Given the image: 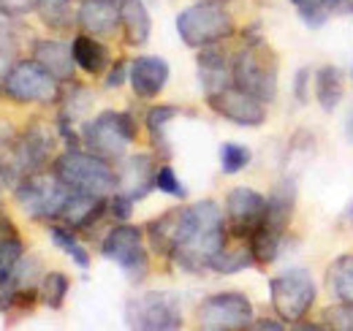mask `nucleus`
Returning <instances> with one entry per match:
<instances>
[{
	"mask_svg": "<svg viewBox=\"0 0 353 331\" xmlns=\"http://www.w3.org/2000/svg\"><path fill=\"white\" fill-rule=\"evenodd\" d=\"M225 242V212L218 201L204 199L190 207H182V223L169 261L188 274H201L210 272L212 258L221 252Z\"/></svg>",
	"mask_w": 353,
	"mask_h": 331,
	"instance_id": "nucleus-1",
	"label": "nucleus"
},
{
	"mask_svg": "<svg viewBox=\"0 0 353 331\" xmlns=\"http://www.w3.org/2000/svg\"><path fill=\"white\" fill-rule=\"evenodd\" d=\"M294 209H296V182L291 177H283L266 199V214L261 225L248 239L256 266H269L280 258V250L294 220Z\"/></svg>",
	"mask_w": 353,
	"mask_h": 331,
	"instance_id": "nucleus-2",
	"label": "nucleus"
},
{
	"mask_svg": "<svg viewBox=\"0 0 353 331\" xmlns=\"http://www.w3.org/2000/svg\"><path fill=\"white\" fill-rule=\"evenodd\" d=\"M277 79L280 63L274 49L261 36H253V30H245V43L234 52V84L259 101L272 103L277 98Z\"/></svg>",
	"mask_w": 353,
	"mask_h": 331,
	"instance_id": "nucleus-3",
	"label": "nucleus"
},
{
	"mask_svg": "<svg viewBox=\"0 0 353 331\" xmlns=\"http://www.w3.org/2000/svg\"><path fill=\"white\" fill-rule=\"evenodd\" d=\"M52 171L65 182V188L77 193L109 199L117 190V168L112 161L90 152V150H65L52 161Z\"/></svg>",
	"mask_w": 353,
	"mask_h": 331,
	"instance_id": "nucleus-4",
	"label": "nucleus"
},
{
	"mask_svg": "<svg viewBox=\"0 0 353 331\" xmlns=\"http://www.w3.org/2000/svg\"><path fill=\"white\" fill-rule=\"evenodd\" d=\"M11 193H14V204L25 217L36 223H54L71 196V188H65V182L52 168H41L22 177Z\"/></svg>",
	"mask_w": 353,
	"mask_h": 331,
	"instance_id": "nucleus-5",
	"label": "nucleus"
},
{
	"mask_svg": "<svg viewBox=\"0 0 353 331\" xmlns=\"http://www.w3.org/2000/svg\"><path fill=\"white\" fill-rule=\"evenodd\" d=\"M136 139H139V125L131 112L103 109L92 120L82 123V147L112 163L128 155Z\"/></svg>",
	"mask_w": 353,
	"mask_h": 331,
	"instance_id": "nucleus-6",
	"label": "nucleus"
},
{
	"mask_svg": "<svg viewBox=\"0 0 353 331\" xmlns=\"http://www.w3.org/2000/svg\"><path fill=\"white\" fill-rule=\"evenodd\" d=\"M176 36L179 41L190 49H204L212 43L228 41L236 33V25L225 6L212 3V0H199L176 14Z\"/></svg>",
	"mask_w": 353,
	"mask_h": 331,
	"instance_id": "nucleus-7",
	"label": "nucleus"
},
{
	"mask_svg": "<svg viewBox=\"0 0 353 331\" xmlns=\"http://www.w3.org/2000/svg\"><path fill=\"white\" fill-rule=\"evenodd\" d=\"M0 92L19 106H57L63 95V82H57L33 57H17L3 77Z\"/></svg>",
	"mask_w": 353,
	"mask_h": 331,
	"instance_id": "nucleus-8",
	"label": "nucleus"
},
{
	"mask_svg": "<svg viewBox=\"0 0 353 331\" xmlns=\"http://www.w3.org/2000/svg\"><path fill=\"white\" fill-rule=\"evenodd\" d=\"M125 323L139 331H176L185 326L179 296L172 290H144L125 301Z\"/></svg>",
	"mask_w": 353,
	"mask_h": 331,
	"instance_id": "nucleus-9",
	"label": "nucleus"
},
{
	"mask_svg": "<svg viewBox=\"0 0 353 331\" xmlns=\"http://www.w3.org/2000/svg\"><path fill=\"white\" fill-rule=\"evenodd\" d=\"M315 280L307 269H288L269 280V301L280 321L299 323L315 304Z\"/></svg>",
	"mask_w": 353,
	"mask_h": 331,
	"instance_id": "nucleus-10",
	"label": "nucleus"
},
{
	"mask_svg": "<svg viewBox=\"0 0 353 331\" xmlns=\"http://www.w3.org/2000/svg\"><path fill=\"white\" fill-rule=\"evenodd\" d=\"M253 301L239 290L212 293L196 307V323L207 331H248L253 329Z\"/></svg>",
	"mask_w": 353,
	"mask_h": 331,
	"instance_id": "nucleus-11",
	"label": "nucleus"
},
{
	"mask_svg": "<svg viewBox=\"0 0 353 331\" xmlns=\"http://www.w3.org/2000/svg\"><path fill=\"white\" fill-rule=\"evenodd\" d=\"M144 231L131 223H114L103 242H101V255L112 263H117L131 283H141L150 272V252L144 245Z\"/></svg>",
	"mask_w": 353,
	"mask_h": 331,
	"instance_id": "nucleus-12",
	"label": "nucleus"
},
{
	"mask_svg": "<svg viewBox=\"0 0 353 331\" xmlns=\"http://www.w3.org/2000/svg\"><path fill=\"white\" fill-rule=\"evenodd\" d=\"M223 212H225L228 239H250L266 214V196L248 188V185L231 188L228 196H225V209Z\"/></svg>",
	"mask_w": 353,
	"mask_h": 331,
	"instance_id": "nucleus-13",
	"label": "nucleus"
},
{
	"mask_svg": "<svg viewBox=\"0 0 353 331\" xmlns=\"http://www.w3.org/2000/svg\"><path fill=\"white\" fill-rule=\"evenodd\" d=\"M207 106L228 123L242 125V128H261L266 123V103L256 95L245 92L236 84H228L218 92L207 95Z\"/></svg>",
	"mask_w": 353,
	"mask_h": 331,
	"instance_id": "nucleus-14",
	"label": "nucleus"
},
{
	"mask_svg": "<svg viewBox=\"0 0 353 331\" xmlns=\"http://www.w3.org/2000/svg\"><path fill=\"white\" fill-rule=\"evenodd\" d=\"M57 139H60L57 136V128L41 123V120L28 123L17 133V155H19V163H22L25 177L33 174V171H41V168H46V166L52 163Z\"/></svg>",
	"mask_w": 353,
	"mask_h": 331,
	"instance_id": "nucleus-15",
	"label": "nucleus"
},
{
	"mask_svg": "<svg viewBox=\"0 0 353 331\" xmlns=\"http://www.w3.org/2000/svg\"><path fill=\"white\" fill-rule=\"evenodd\" d=\"M117 190L114 193H123L128 196L131 201H144L152 188H155V174H158V166L155 158L150 152H128L125 158L117 161Z\"/></svg>",
	"mask_w": 353,
	"mask_h": 331,
	"instance_id": "nucleus-16",
	"label": "nucleus"
},
{
	"mask_svg": "<svg viewBox=\"0 0 353 331\" xmlns=\"http://www.w3.org/2000/svg\"><path fill=\"white\" fill-rule=\"evenodd\" d=\"M196 71H199V84L204 98L218 92L223 87L234 84V54L223 49V43H212L199 49L196 57Z\"/></svg>",
	"mask_w": 353,
	"mask_h": 331,
	"instance_id": "nucleus-17",
	"label": "nucleus"
},
{
	"mask_svg": "<svg viewBox=\"0 0 353 331\" xmlns=\"http://www.w3.org/2000/svg\"><path fill=\"white\" fill-rule=\"evenodd\" d=\"M169 77H172V68L158 54H141V57L131 60L128 82H131L136 98H141V101L158 98L163 92V87L169 84Z\"/></svg>",
	"mask_w": 353,
	"mask_h": 331,
	"instance_id": "nucleus-18",
	"label": "nucleus"
},
{
	"mask_svg": "<svg viewBox=\"0 0 353 331\" xmlns=\"http://www.w3.org/2000/svg\"><path fill=\"white\" fill-rule=\"evenodd\" d=\"M106 201H109V199H103V196H90V193H77V190H71L65 207H63L60 217H57L54 223H63V225L74 228L77 234L92 231L103 217H109V214H106Z\"/></svg>",
	"mask_w": 353,
	"mask_h": 331,
	"instance_id": "nucleus-19",
	"label": "nucleus"
},
{
	"mask_svg": "<svg viewBox=\"0 0 353 331\" xmlns=\"http://www.w3.org/2000/svg\"><path fill=\"white\" fill-rule=\"evenodd\" d=\"M30 57L46 68L57 82L68 84L74 82V71H77V63H74V52H71V43L60 41V39H36L30 46Z\"/></svg>",
	"mask_w": 353,
	"mask_h": 331,
	"instance_id": "nucleus-20",
	"label": "nucleus"
},
{
	"mask_svg": "<svg viewBox=\"0 0 353 331\" xmlns=\"http://www.w3.org/2000/svg\"><path fill=\"white\" fill-rule=\"evenodd\" d=\"M77 25L90 36H112L120 28V0H79Z\"/></svg>",
	"mask_w": 353,
	"mask_h": 331,
	"instance_id": "nucleus-21",
	"label": "nucleus"
},
{
	"mask_svg": "<svg viewBox=\"0 0 353 331\" xmlns=\"http://www.w3.org/2000/svg\"><path fill=\"white\" fill-rule=\"evenodd\" d=\"M71 52H74V63L79 71H85L88 77H103L112 66V54L109 46L101 41L98 36L90 33H77L71 39Z\"/></svg>",
	"mask_w": 353,
	"mask_h": 331,
	"instance_id": "nucleus-22",
	"label": "nucleus"
},
{
	"mask_svg": "<svg viewBox=\"0 0 353 331\" xmlns=\"http://www.w3.org/2000/svg\"><path fill=\"white\" fill-rule=\"evenodd\" d=\"M120 30L128 46H144L152 33V17L144 0H120Z\"/></svg>",
	"mask_w": 353,
	"mask_h": 331,
	"instance_id": "nucleus-23",
	"label": "nucleus"
},
{
	"mask_svg": "<svg viewBox=\"0 0 353 331\" xmlns=\"http://www.w3.org/2000/svg\"><path fill=\"white\" fill-rule=\"evenodd\" d=\"M179 114H182V106H176V103H158V106H150V112L144 117V128H147L150 144H152L155 155H161L163 161L172 158V141L166 136V128Z\"/></svg>",
	"mask_w": 353,
	"mask_h": 331,
	"instance_id": "nucleus-24",
	"label": "nucleus"
},
{
	"mask_svg": "<svg viewBox=\"0 0 353 331\" xmlns=\"http://www.w3.org/2000/svg\"><path fill=\"white\" fill-rule=\"evenodd\" d=\"M179 223H182V207H174L158 217H152L147 225H144V237L150 242V248L155 250L161 258H169L172 248L176 242V234H179Z\"/></svg>",
	"mask_w": 353,
	"mask_h": 331,
	"instance_id": "nucleus-25",
	"label": "nucleus"
},
{
	"mask_svg": "<svg viewBox=\"0 0 353 331\" xmlns=\"http://www.w3.org/2000/svg\"><path fill=\"white\" fill-rule=\"evenodd\" d=\"M250 266H256L250 242L248 239H228L221 248V252L212 258L210 272H215V274H236V272H245Z\"/></svg>",
	"mask_w": 353,
	"mask_h": 331,
	"instance_id": "nucleus-26",
	"label": "nucleus"
},
{
	"mask_svg": "<svg viewBox=\"0 0 353 331\" xmlns=\"http://www.w3.org/2000/svg\"><path fill=\"white\" fill-rule=\"evenodd\" d=\"M312 95L323 112H334L343 101V71L337 66H321L312 77Z\"/></svg>",
	"mask_w": 353,
	"mask_h": 331,
	"instance_id": "nucleus-27",
	"label": "nucleus"
},
{
	"mask_svg": "<svg viewBox=\"0 0 353 331\" xmlns=\"http://www.w3.org/2000/svg\"><path fill=\"white\" fill-rule=\"evenodd\" d=\"M36 17L41 19V25L54 30V33H65L77 25V6L74 0H36Z\"/></svg>",
	"mask_w": 353,
	"mask_h": 331,
	"instance_id": "nucleus-28",
	"label": "nucleus"
},
{
	"mask_svg": "<svg viewBox=\"0 0 353 331\" xmlns=\"http://www.w3.org/2000/svg\"><path fill=\"white\" fill-rule=\"evenodd\" d=\"M49 239H52V245L60 250V252H65L79 269H90V252L88 248L79 242V234L74 231V228H68V225H63V223H49Z\"/></svg>",
	"mask_w": 353,
	"mask_h": 331,
	"instance_id": "nucleus-29",
	"label": "nucleus"
},
{
	"mask_svg": "<svg viewBox=\"0 0 353 331\" xmlns=\"http://www.w3.org/2000/svg\"><path fill=\"white\" fill-rule=\"evenodd\" d=\"M326 288L340 301H353V252H345L329 263Z\"/></svg>",
	"mask_w": 353,
	"mask_h": 331,
	"instance_id": "nucleus-30",
	"label": "nucleus"
},
{
	"mask_svg": "<svg viewBox=\"0 0 353 331\" xmlns=\"http://www.w3.org/2000/svg\"><path fill=\"white\" fill-rule=\"evenodd\" d=\"M68 290H71V277L65 272H44L39 283V301L49 310H63Z\"/></svg>",
	"mask_w": 353,
	"mask_h": 331,
	"instance_id": "nucleus-31",
	"label": "nucleus"
},
{
	"mask_svg": "<svg viewBox=\"0 0 353 331\" xmlns=\"http://www.w3.org/2000/svg\"><path fill=\"white\" fill-rule=\"evenodd\" d=\"M334 3L337 0H291L307 28H323L329 17H334Z\"/></svg>",
	"mask_w": 353,
	"mask_h": 331,
	"instance_id": "nucleus-32",
	"label": "nucleus"
},
{
	"mask_svg": "<svg viewBox=\"0 0 353 331\" xmlns=\"http://www.w3.org/2000/svg\"><path fill=\"white\" fill-rule=\"evenodd\" d=\"M25 258V242H22V234H14V237H6L0 239V290L8 283L11 272L19 266V261Z\"/></svg>",
	"mask_w": 353,
	"mask_h": 331,
	"instance_id": "nucleus-33",
	"label": "nucleus"
},
{
	"mask_svg": "<svg viewBox=\"0 0 353 331\" xmlns=\"http://www.w3.org/2000/svg\"><path fill=\"white\" fill-rule=\"evenodd\" d=\"M321 329L353 331V301H334L321 312Z\"/></svg>",
	"mask_w": 353,
	"mask_h": 331,
	"instance_id": "nucleus-34",
	"label": "nucleus"
},
{
	"mask_svg": "<svg viewBox=\"0 0 353 331\" xmlns=\"http://www.w3.org/2000/svg\"><path fill=\"white\" fill-rule=\"evenodd\" d=\"M253 161V152L250 147L239 144V141H225L221 144V168L223 174H239L245 171Z\"/></svg>",
	"mask_w": 353,
	"mask_h": 331,
	"instance_id": "nucleus-35",
	"label": "nucleus"
},
{
	"mask_svg": "<svg viewBox=\"0 0 353 331\" xmlns=\"http://www.w3.org/2000/svg\"><path fill=\"white\" fill-rule=\"evenodd\" d=\"M155 188L172 199H185L188 196V188L182 185V179L176 177V171L169 163L158 166V174H155Z\"/></svg>",
	"mask_w": 353,
	"mask_h": 331,
	"instance_id": "nucleus-36",
	"label": "nucleus"
},
{
	"mask_svg": "<svg viewBox=\"0 0 353 331\" xmlns=\"http://www.w3.org/2000/svg\"><path fill=\"white\" fill-rule=\"evenodd\" d=\"M133 207H136V201H131L128 196H123V193H112L109 201H106V214H109L114 223H128L133 214Z\"/></svg>",
	"mask_w": 353,
	"mask_h": 331,
	"instance_id": "nucleus-37",
	"label": "nucleus"
},
{
	"mask_svg": "<svg viewBox=\"0 0 353 331\" xmlns=\"http://www.w3.org/2000/svg\"><path fill=\"white\" fill-rule=\"evenodd\" d=\"M128 74H131V63L128 60H112V66H109V71L103 74V87L106 90H117V87H123L125 79H128Z\"/></svg>",
	"mask_w": 353,
	"mask_h": 331,
	"instance_id": "nucleus-38",
	"label": "nucleus"
},
{
	"mask_svg": "<svg viewBox=\"0 0 353 331\" xmlns=\"http://www.w3.org/2000/svg\"><path fill=\"white\" fill-rule=\"evenodd\" d=\"M312 77H315V74H312L310 68H299L296 77H294V98H296L299 106H307L310 90H312Z\"/></svg>",
	"mask_w": 353,
	"mask_h": 331,
	"instance_id": "nucleus-39",
	"label": "nucleus"
},
{
	"mask_svg": "<svg viewBox=\"0 0 353 331\" xmlns=\"http://www.w3.org/2000/svg\"><path fill=\"white\" fill-rule=\"evenodd\" d=\"M14 234H19V228H17V223L0 209V239H6V237H14Z\"/></svg>",
	"mask_w": 353,
	"mask_h": 331,
	"instance_id": "nucleus-40",
	"label": "nucleus"
},
{
	"mask_svg": "<svg viewBox=\"0 0 353 331\" xmlns=\"http://www.w3.org/2000/svg\"><path fill=\"white\" fill-rule=\"evenodd\" d=\"M253 329H264V331H283L285 329V321H274V318H261V321H253Z\"/></svg>",
	"mask_w": 353,
	"mask_h": 331,
	"instance_id": "nucleus-41",
	"label": "nucleus"
},
{
	"mask_svg": "<svg viewBox=\"0 0 353 331\" xmlns=\"http://www.w3.org/2000/svg\"><path fill=\"white\" fill-rule=\"evenodd\" d=\"M334 14H340V17H353V0H337V3H334Z\"/></svg>",
	"mask_w": 353,
	"mask_h": 331,
	"instance_id": "nucleus-42",
	"label": "nucleus"
},
{
	"mask_svg": "<svg viewBox=\"0 0 353 331\" xmlns=\"http://www.w3.org/2000/svg\"><path fill=\"white\" fill-rule=\"evenodd\" d=\"M337 223H340V225H353V199L348 201V204H345V209L340 212Z\"/></svg>",
	"mask_w": 353,
	"mask_h": 331,
	"instance_id": "nucleus-43",
	"label": "nucleus"
},
{
	"mask_svg": "<svg viewBox=\"0 0 353 331\" xmlns=\"http://www.w3.org/2000/svg\"><path fill=\"white\" fill-rule=\"evenodd\" d=\"M14 60H17V57H11V54L0 52V84H3V77H6V71L14 66Z\"/></svg>",
	"mask_w": 353,
	"mask_h": 331,
	"instance_id": "nucleus-44",
	"label": "nucleus"
},
{
	"mask_svg": "<svg viewBox=\"0 0 353 331\" xmlns=\"http://www.w3.org/2000/svg\"><path fill=\"white\" fill-rule=\"evenodd\" d=\"M348 139H351V141H353V120H351V123H348Z\"/></svg>",
	"mask_w": 353,
	"mask_h": 331,
	"instance_id": "nucleus-45",
	"label": "nucleus"
},
{
	"mask_svg": "<svg viewBox=\"0 0 353 331\" xmlns=\"http://www.w3.org/2000/svg\"><path fill=\"white\" fill-rule=\"evenodd\" d=\"M212 3H221V6H225V3H234V0H212Z\"/></svg>",
	"mask_w": 353,
	"mask_h": 331,
	"instance_id": "nucleus-46",
	"label": "nucleus"
},
{
	"mask_svg": "<svg viewBox=\"0 0 353 331\" xmlns=\"http://www.w3.org/2000/svg\"><path fill=\"white\" fill-rule=\"evenodd\" d=\"M0 209H3V188H0Z\"/></svg>",
	"mask_w": 353,
	"mask_h": 331,
	"instance_id": "nucleus-47",
	"label": "nucleus"
},
{
	"mask_svg": "<svg viewBox=\"0 0 353 331\" xmlns=\"http://www.w3.org/2000/svg\"><path fill=\"white\" fill-rule=\"evenodd\" d=\"M351 82H353V66H351Z\"/></svg>",
	"mask_w": 353,
	"mask_h": 331,
	"instance_id": "nucleus-48",
	"label": "nucleus"
},
{
	"mask_svg": "<svg viewBox=\"0 0 353 331\" xmlns=\"http://www.w3.org/2000/svg\"><path fill=\"white\" fill-rule=\"evenodd\" d=\"M147 3H155V0H147Z\"/></svg>",
	"mask_w": 353,
	"mask_h": 331,
	"instance_id": "nucleus-49",
	"label": "nucleus"
}]
</instances>
